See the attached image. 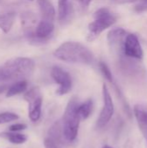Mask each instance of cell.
Masks as SVG:
<instances>
[{"label": "cell", "instance_id": "obj_16", "mask_svg": "<svg viewBox=\"0 0 147 148\" xmlns=\"http://www.w3.org/2000/svg\"><path fill=\"white\" fill-rule=\"evenodd\" d=\"M27 88H28L27 81L26 80H19L8 88L5 96L7 98H10V97L16 96L17 95H20L22 93H24L26 91Z\"/></svg>", "mask_w": 147, "mask_h": 148}, {"label": "cell", "instance_id": "obj_10", "mask_svg": "<svg viewBox=\"0 0 147 148\" xmlns=\"http://www.w3.org/2000/svg\"><path fill=\"white\" fill-rule=\"evenodd\" d=\"M53 31H54L53 22L46 21L42 19L37 23L35 29L34 36L37 40L43 41V40H47L52 35Z\"/></svg>", "mask_w": 147, "mask_h": 148}, {"label": "cell", "instance_id": "obj_13", "mask_svg": "<svg viewBox=\"0 0 147 148\" xmlns=\"http://www.w3.org/2000/svg\"><path fill=\"white\" fill-rule=\"evenodd\" d=\"M0 138L9 141L13 145H23L28 140V137L26 134L10 131L0 133Z\"/></svg>", "mask_w": 147, "mask_h": 148}, {"label": "cell", "instance_id": "obj_7", "mask_svg": "<svg viewBox=\"0 0 147 148\" xmlns=\"http://www.w3.org/2000/svg\"><path fill=\"white\" fill-rule=\"evenodd\" d=\"M51 76L59 85V88L55 92L57 95H64L71 90L72 79L67 71L58 66H54L51 69Z\"/></svg>", "mask_w": 147, "mask_h": 148}, {"label": "cell", "instance_id": "obj_19", "mask_svg": "<svg viewBox=\"0 0 147 148\" xmlns=\"http://www.w3.org/2000/svg\"><path fill=\"white\" fill-rule=\"evenodd\" d=\"M19 119V115L12 113V112H3L0 113V125L10 123L11 121H17Z\"/></svg>", "mask_w": 147, "mask_h": 148}, {"label": "cell", "instance_id": "obj_5", "mask_svg": "<svg viewBox=\"0 0 147 148\" xmlns=\"http://www.w3.org/2000/svg\"><path fill=\"white\" fill-rule=\"evenodd\" d=\"M24 100L28 102V116L30 121L36 122L42 115V96L38 87H34L25 92Z\"/></svg>", "mask_w": 147, "mask_h": 148}, {"label": "cell", "instance_id": "obj_18", "mask_svg": "<svg viewBox=\"0 0 147 148\" xmlns=\"http://www.w3.org/2000/svg\"><path fill=\"white\" fill-rule=\"evenodd\" d=\"M69 11L68 0H58V19L63 21L67 18Z\"/></svg>", "mask_w": 147, "mask_h": 148}, {"label": "cell", "instance_id": "obj_15", "mask_svg": "<svg viewBox=\"0 0 147 148\" xmlns=\"http://www.w3.org/2000/svg\"><path fill=\"white\" fill-rule=\"evenodd\" d=\"M48 137L52 139L54 141H55L59 145H61L62 143L63 139L65 140L64 134H63L62 123H61L60 121L55 122L49 130V136Z\"/></svg>", "mask_w": 147, "mask_h": 148}, {"label": "cell", "instance_id": "obj_24", "mask_svg": "<svg viewBox=\"0 0 147 148\" xmlns=\"http://www.w3.org/2000/svg\"><path fill=\"white\" fill-rule=\"evenodd\" d=\"M102 148H113L112 147H110V146H107V145H106V146H104Z\"/></svg>", "mask_w": 147, "mask_h": 148}, {"label": "cell", "instance_id": "obj_17", "mask_svg": "<svg viewBox=\"0 0 147 148\" xmlns=\"http://www.w3.org/2000/svg\"><path fill=\"white\" fill-rule=\"evenodd\" d=\"M93 110V101L92 100H88L83 103H80L78 106V114L81 120H87Z\"/></svg>", "mask_w": 147, "mask_h": 148}, {"label": "cell", "instance_id": "obj_2", "mask_svg": "<svg viewBox=\"0 0 147 148\" xmlns=\"http://www.w3.org/2000/svg\"><path fill=\"white\" fill-rule=\"evenodd\" d=\"M35 62L29 57H14L0 66V82L24 80L35 70Z\"/></svg>", "mask_w": 147, "mask_h": 148}, {"label": "cell", "instance_id": "obj_6", "mask_svg": "<svg viewBox=\"0 0 147 148\" xmlns=\"http://www.w3.org/2000/svg\"><path fill=\"white\" fill-rule=\"evenodd\" d=\"M102 99H103V107L96 123L97 127L99 128L105 127L110 121L114 113L113 101L111 94L109 92V89L105 83H103L102 85Z\"/></svg>", "mask_w": 147, "mask_h": 148}, {"label": "cell", "instance_id": "obj_12", "mask_svg": "<svg viewBox=\"0 0 147 148\" xmlns=\"http://www.w3.org/2000/svg\"><path fill=\"white\" fill-rule=\"evenodd\" d=\"M42 17L43 20L53 22L55 17V10L49 0H37Z\"/></svg>", "mask_w": 147, "mask_h": 148}, {"label": "cell", "instance_id": "obj_21", "mask_svg": "<svg viewBox=\"0 0 147 148\" xmlns=\"http://www.w3.org/2000/svg\"><path fill=\"white\" fill-rule=\"evenodd\" d=\"M93 0H72L73 3L79 9V10H85L87 9Z\"/></svg>", "mask_w": 147, "mask_h": 148}, {"label": "cell", "instance_id": "obj_14", "mask_svg": "<svg viewBox=\"0 0 147 148\" xmlns=\"http://www.w3.org/2000/svg\"><path fill=\"white\" fill-rule=\"evenodd\" d=\"M16 15L14 12H8L0 14V29L3 33H9L12 29Z\"/></svg>", "mask_w": 147, "mask_h": 148}, {"label": "cell", "instance_id": "obj_20", "mask_svg": "<svg viewBox=\"0 0 147 148\" xmlns=\"http://www.w3.org/2000/svg\"><path fill=\"white\" fill-rule=\"evenodd\" d=\"M99 68H100V70L101 72V74L103 75V76L110 82H113V75H112V72L110 70V69L108 68V66L103 62H100L99 63Z\"/></svg>", "mask_w": 147, "mask_h": 148}, {"label": "cell", "instance_id": "obj_23", "mask_svg": "<svg viewBox=\"0 0 147 148\" xmlns=\"http://www.w3.org/2000/svg\"><path fill=\"white\" fill-rule=\"evenodd\" d=\"M43 146H44L45 148H61L60 145L58 143H56L55 141H54L52 139H50L49 137L44 139Z\"/></svg>", "mask_w": 147, "mask_h": 148}, {"label": "cell", "instance_id": "obj_26", "mask_svg": "<svg viewBox=\"0 0 147 148\" xmlns=\"http://www.w3.org/2000/svg\"><path fill=\"white\" fill-rule=\"evenodd\" d=\"M146 140H147V137H146Z\"/></svg>", "mask_w": 147, "mask_h": 148}, {"label": "cell", "instance_id": "obj_22", "mask_svg": "<svg viewBox=\"0 0 147 148\" xmlns=\"http://www.w3.org/2000/svg\"><path fill=\"white\" fill-rule=\"evenodd\" d=\"M26 128H27V125L23 123H15L9 127V130L10 132H16V133H20L21 131H23Z\"/></svg>", "mask_w": 147, "mask_h": 148}, {"label": "cell", "instance_id": "obj_25", "mask_svg": "<svg viewBox=\"0 0 147 148\" xmlns=\"http://www.w3.org/2000/svg\"><path fill=\"white\" fill-rule=\"evenodd\" d=\"M29 1H33V0H29Z\"/></svg>", "mask_w": 147, "mask_h": 148}, {"label": "cell", "instance_id": "obj_9", "mask_svg": "<svg viewBox=\"0 0 147 148\" xmlns=\"http://www.w3.org/2000/svg\"><path fill=\"white\" fill-rule=\"evenodd\" d=\"M127 34L128 33L122 28L113 29L107 34V42L112 48H120L122 49Z\"/></svg>", "mask_w": 147, "mask_h": 148}, {"label": "cell", "instance_id": "obj_4", "mask_svg": "<svg viewBox=\"0 0 147 148\" xmlns=\"http://www.w3.org/2000/svg\"><path fill=\"white\" fill-rule=\"evenodd\" d=\"M94 21L88 24V33L87 40L88 42L94 41L105 29L111 27L116 23L117 16L108 8L102 7L97 10L94 14Z\"/></svg>", "mask_w": 147, "mask_h": 148}, {"label": "cell", "instance_id": "obj_1", "mask_svg": "<svg viewBox=\"0 0 147 148\" xmlns=\"http://www.w3.org/2000/svg\"><path fill=\"white\" fill-rule=\"evenodd\" d=\"M54 56L68 63L91 64L94 61L93 52L78 42H65L62 43L53 53Z\"/></svg>", "mask_w": 147, "mask_h": 148}, {"label": "cell", "instance_id": "obj_8", "mask_svg": "<svg viewBox=\"0 0 147 148\" xmlns=\"http://www.w3.org/2000/svg\"><path fill=\"white\" fill-rule=\"evenodd\" d=\"M122 51L126 56L134 59L140 60L144 56V52L138 36L131 33H128L125 39Z\"/></svg>", "mask_w": 147, "mask_h": 148}, {"label": "cell", "instance_id": "obj_3", "mask_svg": "<svg viewBox=\"0 0 147 148\" xmlns=\"http://www.w3.org/2000/svg\"><path fill=\"white\" fill-rule=\"evenodd\" d=\"M79 101L76 98H72L67 104L63 119H62V128H63V134L65 140L68 142H73L75 140L79 127L81 117L78 114V106Z\"/></svg>", "mask_w": 147, "mask_h": 148}, {"label": "cell", "instance_id": "obj_11", "mask_svg": "<svg viewBox=\"0 0 147 148\" xmlns=\"http://www.w3.org/2000/svg\"><path fill=\"white\" fill-rule=\"evenodd\" d=\"M134 115L137 120L139 127L143 134V135L147 137V110L140 105H136L133 108Z\"/></svg>", "mask_w": 147, "mask_h": 148}]
</instances>
